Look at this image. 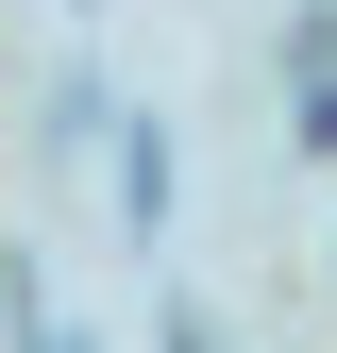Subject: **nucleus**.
Segmentation results:
<instances>
[{
    "label": "nucleus",
    "instance_id": "f257e3e1",
    "mask_svg": "<svg viewBox=\"0 0 337 353\" xmlns=\"http://www.w3.org/2000/svg\"><path fill=\"white\" fill-rule=\"evenodd\" d=\"M287 101H304V152H337V34H287Z\"/></svg>",
    "mask_w": 337,
    "mask_h": 353
},
{
    "label": "nucleus",
    "instance_id": "f03ea898",
    "mask_svg": "<svg viewBox=\"0 0 337 353\" xmlns=\"http://www.w3.org/2000/svg\"><path fill=\"white\" fill-rule=\"evenodd\" d=\"M118 202H135V219H168V118H135V152H118Z\"/></svg>",
    "mask_w": 337,
    "mask_h": 353
},
{
    "label": "nucleus",
    "instance_id": "7ed1b4c3",
    "mask_svg": "<svg viewBox=\"0 0 337 353\" xmlns=\"http://www.w3.org/2000/svg\"><path fill=\"white\" fill-rule=\"evenodd\" d=\"M168 353H220V336H202V320H168Z\"/></svg>",
    "mask_w": 337,
    "mask_h": 353
}]
</instances>
